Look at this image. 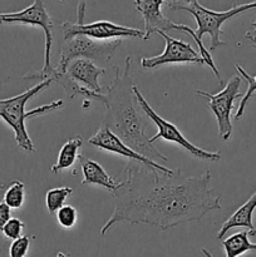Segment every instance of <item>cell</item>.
Segmentation results:
<instances>
[{"label":"cell","mask_w":256,"mask_h":257,"mask_svg":"<svg viewBox=\"0 0 256 257\" xmlns=\"http://www.w3.org/2000/svg\"><path fill=\"white\" fill-rule=\"evenodd\" d=\"M158 35L165 39L166 47L163 53L156 57H143L141 59V65L145 69H152L163 64H173V63H195V64H206L200 53L196 52L190 43L182 42L163 32H158Z\"/></svg>","instance_id":"30bf717a"},{"label":"cell","mask_w":256,"mask_h":257,"mask_svg":"<svg viewBox=\"0 0 256 257\" xmlns=\"http://www.w3.org/2000/svg\"><path fill=\"white\" fill-rule=\"evenodd\" d=\"M120 44L122 39H114L112 42H98L84 35H77L64 40L60 50L59 63L54 68L57 72L65 73L68 64L78 58H84L92 62L108 63Z\"/></svg>","instance_id":"52a82bcc"},{"label":"cell","mask_w":256,"mask_h":257,"mask_svg":"<svg viewBox=\"0 0 256 257\" xmlns=\"http://www.w3.org/2000/svg\"><path fill=\"white\" fill-rule=\"evenodd\" d=\"M79 163L80 168H82V185H97L100 187L105 188V190L110 191L114 193L118 188L120 187V183H117L110 175H108L107 171L102 167L98 162L94 160L85 157L84 155L79 156Z\"/></svg>","instance_id":"5bb4252c"},{"label":"cell","mask_w":256,"mask_h":257,"mask_svg":"<svg viewBox=\"0 0 256 257\" xmlns=\"http://www.w3.org/2000/svg\"><path fill=\"white\" fill-rule=\"evenodd\" d=\"M88 143L94 146L98 150L107 151V152L114 153V155L128 158V160H131L132 162H138L141 163V165L155 167L166 173L173 172V170H170L168 167L161 165V163L155 162V161L148 160L147 157H145V156L140 155V153H137L136 151H133L132 148L128 147L120 138H118L109 128L104 127V125H100V127L98 128L97 132L88 140Z\"/></svg>","instance_id":"8fae6325"},{"label":"cell","mask_w":256,"mask_h":257,"mask_svg":"<svg viewBox=\"0 0 256 257\" xmlns=\"http://www.w3.org/2000/svg\"><path fill=\"white\" fill-rule=\"evenodd\" d=\"M78 22H63L62 30L64 35V40L70 39L77 35H84L90 39L107 40V39H123V38H142L143 32L135 28L124 27V25L115 24V23L108 22V20H98V22L84 24L85 3L82 2L78 5Z\"/></svg>","instance_id":"ba28073f"},{"label":"cell","mask_w":256,"mask_h":257,"mask_svg":"<svg viewBox=\"0 0 256 257\" xmlns=\"http://www.w3.org/2000/svg\"><path fill=\"white\" fill-rule=\"evenodd\" d=\"M251 25H252V29H253V32H251V33L256 35V17H255V19L252 20V23H251Z\"/></svg>","instance_id":"d4e9b609"},{"label":"cell","mask_w":256,"mask_h":257,"mask_svg":"<svg viewBox=\"0 0 256 257\" xmlns=\"http://www.w3.org/2000/svg\"><path fill=\"white\" fill-rule=\"evenodd\" d=\"M241 83H242V79L240 75H235L228 80L225 88L216 94H211L203 90H196L198 95L205 97L208 100V107L212 110L217 120L218 135L223 141H228L232 135L231 114H232L233 103L238 97H241Z\"/></svg>","instance_id":"9c48e42d"},{"label":"cell","mask_w":256,"mask_h":257,"mask_svg":"<svg viewBox=\"0 0 256 257\" xmlns=\"http://www.w3.org/2000/svg\"><path fill=\"white\" fill-rule=\"evenodd\" d=\"M123 172L127 177L113 193L114 208L100 228V236L122 222L167 231L182 223L198 222L207 213L221 210V196H216L211 186L210 171L185 176L181 171L166 173L133 162Z\"/></svg>","instance_id":"6da1fadb"},{"label":"cell","mask_w":256,"mask_h":257,"mask_svg":"<svg viewBox=\"0 0 256 257\" xmlns=\"http://www.w3.org/2000/svg\"><path fill=\"white\" fill-rule=\"evenodd\" d=\"M245 37H246V39L250 40L251 45H252V47L256 49V35L252 34L251 32H247L246 33ZM235 69H236V72H237L238 74H240L248 84L247 90H246V93L243 94L242 99H241L240 104H238L237 112L235 113V119L238 120L243 117V114H245V109H246V105H247L248 100H250L251 98L256 94V75H250L245 69H243L242 67H241V65H238V64H235Z\"/></svg>","instance_id":"ac0fdd59"},{"label":"cell","mask_w":256,"mask_h":257,"mask_svg":"<svg viewBox=\"0 0 256 257\" xmlns=\"http://www.w3.org/2000/svg\"><path fill=\"white\" fill-rule=\"evenodd\" d=\"M167 3V7H170L171 9L175 10H185L188 12L190 14L193 15V18L196 19L197 23V30H193L192 28L188 27L185 24H177L176 23L175 30H180V32L185 33V34L190 35L193 40L196 42V44L198 45V53L201 54V57L203 58L206 64L212 69L213 74L216 75L220 82H222V77L220 74V70L217 69V67L213 63L212 57L208 53V50L206 49L205 45L202 43V38L205 34H208L211 38V50H215L217 48L223 47L226 44L225 42L221 40V35L223 34L222 32V25L223 23L227 22L231 18L236 17V15H240L242 13L247 12L250 9H256V2L253 3H246V4H240V5H233L231 9L225 10V12H215V10H211L205 8L203 5H201L200 3L196 2V0H191V2H166Z\"/></svg>","instance_id":"3957f363"},{"label":"cell","mask_w":256,"mask_h":257,"mask_svg":"<svg viewBox=\"0 0 256 257\" xmlns=\"http://www.w3.org/2000/svg\"><path fill=\"white\" fill-rule=\"evenodd\" d=\"M54 257H68V256L65 255V253H63V252H58L57 255H55Z\"/></svg>","instance_id":"484cf974"},{"label":"cell","mask_w":256,"mask_h":257,"mask_svg":"<svg viewBox=\"0 0 256 257\" xmlns=\"http://www.w3.org/2000/svg\"><path fill=\"white\" fill-rule=\"evenodd\" d=\"M83 146V140L80 136H75V137L68 140L64 145L60 147L59 155H58V160L54 165L50 168L52 173H59L62 171L68 170L72 167L75 163V161L79 158L80 148Z\"/></svg>","instance_id":"e0dca14e"},{"label":"cell","mask_w":256,"mask_h":257,"mask_svg":"<svg viewBox=\"0 0 256 257\" xmlns=\"http://www.w3.org/2000/svg\"><path fill=\"white\" fill-rule=\"evenodd\" d=\"M256 210V192L241 206L238 210H236L233 212V215L231 216L228 220H226L223 222L222 227L220 228L217 233V238L218 240H223V237L226 236V233L228 232L230 230L236 227H245L247 228L250 232H255L256 233V228L253 226L252 222V216L253 212Z\"/></svg>","instance_id":"9a60e30c"},{"label":"cell","mask_w":256,"mask_h":257,"mask_svg":"<svg viewBox=\"0 0 256 257\" xmlns=\"http://www.w3.org/2000/svg\"><path fill=\"white\" fill-rule=\"evenodd\" d=\"M114 79L107 88V93H104L103 104L105 107V115L102 125L109 128L128 147L148 160L167 162V157L155 147L145 133L148 120L143 115L145 113L142 114L138 110L140 105L133 94L135 83L131 77V58L125 59L122 73H119V68L117 67H114Z\"/></svg>","instance_id":"7a4b0ae2"},{"label":"cell","mask_w":256,"mask_h":257,"mask_svg":"<svg viewBox=\"0 0 256 257\" xmlns=\"http://www.w3.org/2000/svg\"><path fill=\"white\" fill-rule=\"evenodd\" d=\"M0 24H24L39 27L43 30L45 37V48H44V64L39 72L27 74L23 77L25 80H47L50 73L53 72V65L50 62V54H52L53 45V28L54 22L50 18L49 13L45 9L44 2H33L32 5L24 8L20 12L15 13H0Z\"/></svg>","instance_id":"5b68a950"},{"label":"cell","mask_w":256,"mask_h":257,"mask_svg":"<svg viewBox=\"0 0 256 257\" xmlns=\"http://www.w3.org/2000/svg\"><path fill=\"white\" fill-rule=\"evenodd\" d=\"M10 220V208L4 202L0 203V231Z\"/></svg>","instance_id":"cb8c5ba5"},{"label":"cell","mask_w":256,"mask_h":257,"mask_svg":"<svg viewBox=\"0 0 256 257\" xmlns=\"http://www.w3.org/2000/svg\"><path fill=\"white\" fill-rule=\"evenodd\" d=\"M57 221L62 227L73 228L78 221L77 208L70 205H64L57 212Z\"/></svg>","instance_id":"44dd1931"},{"label":"cell","mask_w":256,"mask_h":257,"mask_svg":"<svg viewBox=\"0 0 256 257\" xmlns=\"http://www.w3.org/2000/svg\"><path fill=\"white\" fill-rule=\"evenodd\" d=\"M25 200V186L22 181H13L8 190L4 193V201L3 202L12 210H18L23 206Z\"/></svg>","instance_id":"ffe728a7"},{"label":"cell","mask_w":256,"mask_h":257,"mask_svg":"<svg viewBox=\"0 0 256 257\" xmlns=\"http://www.w3.org/2000/svg\"><path fill=\"white\" fill-rule=\"evenodd\" d=\"M166 2L163 0H135L136 9L141 13L145 22V32L143 39H150L153 33L170 32L175 30L176 23L170 20L161 12V7Z\"/></svg>","instance_id":"7c38bea8"},{"label":"cell","mask_w":256,"mask_h":257,"mask_svg":"<svg viewBox=\"0 0 256 257\" xmlns=\"http://www.w3.org/2000/svg\"><path fill=\"white\" fill-rule=\"evenodd\" d=\"M23 230H24V223H23L22 221L18 220V218H10L0 232H2L3 235H4V237L8 238V240L15 241L18 240V238L22 237Z\"/></svg>","instance_id":"7402d4cb"},{"label":"cell","mask_w":256,"mask_h":257,"mask_svg":"<svg viewBox=\"0 0 256 257\" xmlns=\"http://www.w3.org/2000/svg\"><path fill=\"white\" fill-rule=\"evenodd\" d=\"M255 235V232L243 231V232L235 233V235L223 240L221 245H222L223 250H225L226 257H240L247 252H256V243H252L250 238H248L250 236ZM201 252H202L203 257H213L206 248H202Z\"/></svg>","instance_id":"2e32d148"},{"label":"cell","mask_w":256,"mask_h":257,"mask_svg":"<svg viewBox=\"0 0 256 257\" xmlns=\"http://www.w3.org/2000/svg\"><path fill=\"white\" fill-rule=\"evenodd\" d=\"M52 83L53 82L50 79L43 80V82L33 85L32 88L20 93V94L15 95V97L0 99V118L14 131V138L18 147L27 151V152H35V147L33 141L30 140L29 135H28L27 127H25V120L29 119V118L42 117V115L48 114V113L60 109L64 105V102L59 99L54 100L52 103H48L45 105H40V107L28 110V112L25 110L27 103L33 97L39 94L42 90H44L45 88L49 87Z\"/></svg>","instance_id":"277c9868"},{"label":"cell","mask_w":256,"mask_h":257,"mask_svg":"<svg viewBox=\"0 0 256 257\" xmlns=\"http://www.w3.org/2000/svg\"><path fill=\"white\" fill-rule=\"evenodd\" d=\"M133 94H135L136 100H137L138 105L142 109V112L145 113L146 117L148 119L152 120L153 123L157 127V133L152 137H150V141L152 143H155L158 138H162V140L167 141V142H172L178 145L180 147H182L183 150L187 151L190 155L195 156V157L200 158L203 161H210V162H216V161L221 160V153L220 152H210V151H206L203 148H200L198 146L191 143L185 136L182 135L180 130L176 127L173 123L168 122V120L163 119L150 104H148L147 100L145 99V97L142 95V93L140 92V88L137 85H133Z\"/></svg>","instance_id":"8992f818"},{"label":"cell","mask_w":256,"mask_h":257,"mask_svg":"<svg viewBox=\"0 0 256 257\" xmlns=\"http://www.w3.org/2000/svg\"><path fill=\"white\" fill-rule=\"evenodd\" d=\"M30 246V237L22 236L18 240L13 241L9 247V257H25Z\"/></svg>","instance_id":"603a6c76"},{"label":"cell","mask_w":256,"mask_h":257,"mask_svg":"<svg viewBox=\"0 0 256 257\" xmlns=\"http://www.w3.org/2000/svg\"><path fill=\"white\" fill-rule=\"evenodd\" d=\"M73 193L72 187H57L52 188L45 195V205L49 215H55L64 206L65 201Z\"/></svg>","instance_id":"d6986e66"},{"label":"cell","mask_w":256,"mask_h":257,"mask_svg":"<svg viewBox=\"0 0 256 257\" xmlns=\"http://www.w3.org/2000/svg\"><path fill=\"white\" fill-rule=\"evenodd\" d=\"M68 77L77 84L94 93H103V88L99 83V77L105 73L103 68L98 67L94 62L84 58L72 60L65 69Z\"/></svg>","instance_id":"4fadbf2b"}]
</instances>
